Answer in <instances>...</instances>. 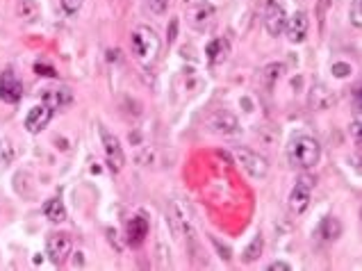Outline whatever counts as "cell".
Segmentation results:
<instances>
[{"mask_svg":"<svg viewBox=\"0 0 362 271\" xmlns=\"http://www.w3.org/2000/svg\"><path fill=\"white\" fill-rule=\"evenodd\" d=\"M319 158H322V144L312 135L299 133L287 144V160H290L294 169H301V171L312 169L319 162Z\"/></svg>","mask_w":362,"mask_h":271,"instance_id":"cell-1","label":"cell"},{"mask_svg":"<svg viewBox=\"0 0 362 271\" xmlns=\"http://www.w3.org/2000/svg\"><path fill=\"white\" fill-rule=\"evenodd\" d=\"M130 48H133V55L142 64H153L160 55L162 39L153 28L139 26L133 30V35H130Z\"/></svg>","mask_w":362,"mask_h":271,"instance_id":"cell-2","label":"cell"},{"mask_svg":"<svg viewBox=\"0 0 362 271\" xmlns=\"http://www.w3.org/2000/svg\"><path fill=\"white\" fill-rule=\"evenodd\" d=\"M312 190H315V180L308 174L299 176V180H296L290 192V199H287V208H290L292 215H303L308 210V205L312 201Z\"/></svg>","mask_w":362,"mask_h":271,"instance_id":"cell-3","label":"cell"},{"mask_svg":"<svg viewBox=\"0 0 362 271\" xmlns=\"http://www.w3.org/2000/svg\"><path fill=\"white\" fill-rule=\"evenodd\" d=\"M235 158H237V164H240V167L251 178H255V180L267 178V174H269V162H267V158H262L260 153H255L251 149H237L235 151Z\"/></svg>","mask_w":362,"mask_h":271,"instance_id":"cell-4","label":"cell"},{"mask_svg":"<svg viewBox=\"0 0 362 271\" xmlns=\"http://www.w3.org/2000/svg\"><path fill=\"white\" fill-rule=\"evenodd\" d=\"M98 133H101L103 153H105V160H108V164H110V169L112 171H121L123 164H126V153H123V149H121L119 137L114 133H110V130L105 126L98 128Z\"/></svg>","mask_w":362,"mask_h":271,"instance_id":"cell-5","label":"cell"},{"mask_svg":"<svg viewBox=\"0 0 362 271\" xmlns=\"http://www.w3.org/2000/svg\"><path fill=\"white\" fill-rule=\"evenodd\" d=\"M73 242L67 233H48L46 237V256L53 265H64L71 256Z\"/></svg>","mask_w":362,"mask_h":271,"instance_id":"cell-6","label":"cell"},{"mask_svg":"<svg viewBox=\"0 0 362 271\" xmlns=\"http://www.w3.org/2000/svg\"><path fill=\"white\" fill-rule=\"evenodd\" d=\"M262 23H265V30L271 37L283 35L287 26V14L283 10V5L276 3V0H269L265 7V14H262Z\"/></svg>","mask_w":362,"mask_h":271,"instance_id":"cell-7","label":"cell"},{"mask_svg":"<svg viewBox=\"0 0 362 271\" xmlns=\"http://www.w3.org/2000/svg\"><path fill=\"white\" fill-rule=\"evenodd\" d=\"M23 98V85L21 80L16 78V73L12 69H5L0 73V101L16 105Z\"/></svg>","mask_w":362,"mask_h":271,"instance_id":"cell-8","label":"cell"},{"mask_svg":"<svg viewBox=\"0 0 362 271\" xmlns=\"http://www.w3.org/2000/svg\"><path fill=\"white\" fill-rule=\"evenodd\" d=\"M308 28H310V19L306 12H294L292 19H287V26H285V32H287V39L292 41V44H303L308 37Z\"/></svg>","mask_w":362,"mask_h":271,"instance_id":"cell-9","label":"cell"},{"mask_svg":"<svg viewBox=\"0 0 362 271\" xmlns=\"http://www.w3.org/2000/svg\"><path fill=\"white\" fill-rule=\"evenodd\" d=\"M53 119V110L48 108V105H35L30 112H28V117H26V130L28 133H41L48 123H51Z\"/></svg>","mask_w":362,"mask_h":271,"instance_id":"cell-10","label":"cell"},{"mask_svg":"<svg viewBox=\"0 0 362 271\" xmlns=\"http://www.w3.org/2000/svg\"><path fill=\"white\" fill-rule=\"evenodd\" d=\"M210 128L219 135H235L240 133V123L230 112H217L215 117L210 119Z\"/></svg>","mask_w":362,"mask_h":271,"instance_id":"cell-11","label":"cell"},{"mask_svg":"<svg viewBox=\"0 0 362 271\" xmlns=\"http://www.w3.org/2000/svg\"><path fill=\"white\" fill-rule=\"evenodd\" d=\"M41 98H44V105H48L51 110H62L67 108V105H71L73 94L67 87H60V89H46Z\"/></svg>","mask_w":362,"mask_h":271,"instance_id":"cell-12","label":"cell"},{"mask_svg":"<svg viewBox=\"0 0 362 271\" xmlns=\"http://www.w3.org/2000/svg\"><path fill=\"white\" fill-rule=\"evenodd\" d=\"M212 14H215V10H212L210 3H205V0H201V3H196L192 10H189V26L201 30L208 26V21L212 19Z\"/></svg>","mask_w":362,"mask_h":271,"instance_id":"cell-13","label":"cell"},{"mask_svg":"<svg viewBox=\"0 0 362 271\" xmlns=\"http://www.w3.org/2000/svg\"><path fill=\"white\" fill-rule=\"evenodd\" d=\"M205 55H208L210 64H224L230 55V44L226 39H215L210 41L208 48H205Z\"/></svg>","mask_w":362,"mask_h":271,"instance_id":"cell-14","label":"cell"},{"mask_svg":"<svg viewBox=\"0 0 362 271\" xmlns=\"http://www.w3.org/2000/svg\"><path fill=\"white\" fill-rule=\"evenodd\" d=\"M148 235V221L144 217H135L130 219V226H128V242L133 246H139L144 242V237Z\"/></svg>","mask_w":362,"mask_h":271,"instance_id":"cell-15","label":"cell"},{"mask_svg":"<svg viewBox=\"0 0 362 271\" xmlns=\"http://www.w3.org/2000/svg\"><path fill=\"white\" fill-rule=\"evenodd\" d=\"M44 217L53 224H62V221H67V208L60 199H48L44 203Z\"/></svg>","mask_w":362,"mask_h":271,"instance_id":"cell-16","label":"cell"},{"mask_svg":"<svg viewBox=\"0 0 362 271\" xmlns=\"http://www.w3.org/2000/svg\"><path fill=\"white\" fill-rule=\"evenodd\" d=\"M319 233L324 235V240H335V237H340L342 226H340V221H337V219L326 217V219L322 221V228H319Z\"/></svg>","mask_w":362,"mask_h":271,"instance_id":"cell-17","label":"cell"},{"mask_svg":"<svg viewBox=\"0 0 362 271\" xmlns=\"http://www.w3.org/2000/svg\"><path fill=\"white\" fill-rule=\"evenodd\" d=\"M260 253H262V237L260 235H255L253 240H251V244L246 246V251H244V262H255L260 258Z\"/></svg>","mask_w":362,"mask_h":271,"instance_id":"cell-18","label":"cell"},{"mask_svg":"<svg viewBox=\"0 0 362 271\" xmlns=\"http://www.w3.org/2000/svg\"><path fill=\"white\" fill-rule=\"evenodd\" d=\"M283 73H285L283 64H269V67H265V71H262V80H265L267 87H271L278 78L283 76Z\"/></svg>","mask_w":362,"mask_h":271,"instance_id":"cell-19","label":"cell"},{"mask_svg":"<svg viewBox=\"0 0 362 271\" xmlns=\"http://www.w3.org/2000/svg\"><path fill=\"white\" fill-rule=\"evenodd\" d=\"M12 160H14V149H12V144L7 142V139H3V142H0V169L10 167Z\"/></svg>","mask_w":362,"mask_h":271,"instance_id":"cell-20","label":"cell"},{"mask_svg":"<svg viewBox=\"0 0 362 271\" xmlns=\"http://www.w3.org/2000/svg\"><path fill=\"white\" fill-rule=\"evenodd\" d=\"M349 19H351V26L353 28H360L362 26V0H353V3H351Z\"/></svg>","mask_w":362,"mask_h":271,"instance_id":"cell-21","label":"cell"},{"mask_svg":"<svg viewBox=\"0 0 362 271\" xmlns=\"http://www.w3.org/2000/svg\"><path fill=\"white\" fill-rule=\"evenodd\" d=\"M169 3L171 0H146L148 10H151L153 14H164L169 10Z\"/></svg>","mask_w":362,"mask_h":271,"instance_id":"cell-22","label":"cell"},{"mask_svg":"<svg viewBox=\"0 0 362 271\" xmlns=\"http://www.w3.org/2000/svg\"><path fill=\"white\" fill-rule=\"evenodd\" d=\"M82 3H85V0H62V10L67 12L69 16H73V14L80 12Z\"/></svg>","mask_w":362,"mask_h":271,"instance_id":"cell-23","label":"cell"},{"mask_svg":"<svg viewBox=\"0 0 362 271\" xmlns=\"http://www.w3.org/2000/svg\"><path fill=\"white\" fill-rule=\"evenodd\" d=\"M333 73H335V78H347L351 73V67L349 64H333Z\"/></svg>","mask_w":362,"mask_h":271,"instance_id":"cell-24","label":"cell"},{"mask_svg":"<svg viewBox=\"0 0 362 271\" xmlns=\"http://www.w3.org/2000/svg\"><path fill=\"white\" fill-rule=\"evenodd\" d=\"M269 271H290L292 267L287 265V262H281V260H276V262H271V265L267 267Z\"/></svg>","mask_w":362,"mask_h":271,"instance_id":"cell-25","label":"cell"},{"mask_svg":"<svg viewBox=\"0 0 362 271\" xmlns=\"http://www.w3.org/2000/svg\"><path fill=\"white\" fill-rule=\"evenodd\" d=\"M351 133H353V139H356V146H360V117H356V121H353Z\"/></svg>","mask_w":362,"mask_h":271,"instance_id":"cell-26","label":"cell"}]
</instances>
